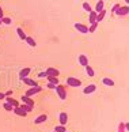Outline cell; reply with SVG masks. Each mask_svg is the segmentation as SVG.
Listing matches in <instances>:
<instances>
[{
  "instance_id": "obj_30",
  "label": "cell",
  "mask_w": 129,
  "mask_h": 132,
  "mask_svg": "<svg viewBox=\"0 0 129 132\" xmlns=\"http://www.w3.org/2000/svg\"><path fill=\"white\" fill-rule=\"evenodd\" d=\"M4 109H6L7 112H12L14 108H12L11 105H10V104H7V102H4Z\"/></svg>"
},
{
  "instance_id": "obj_40",
  "label": "cell",
  "mask_w": 129,
  "mask_h": 132,
  "mask_svg": "<svg viewBox=\"0 0 129 132\" xmlns=\"http://www.w3.org/2000/svg\"><path fill=\"white\" fill-rule=\"evenodd\" d=\"M53 132H56V131H53Z\"/></svg>"
},
{
  "instance_id": "obj_13",
  "label": "cell",
  "mask_w": 129,
  "mask_h": 132,
  "mask_svg": "<svg viewBox=\"0 0 129 132\" xmlns=\"http://www.w3.org/2000/svg\"><path fill=\"white\" fill-rule=\"evenodd\" d=\"M48 120V114H39L36 120H34V124H37V125H39V124H42V123H45V121Z\"/></svg>"
},
{
  "instance_id": "obj_37",
  "label": "cell",
  "mask_w": 129,
  "mask_h": 132,
  "mask_svg": "<svg viewBox=\"0 0 129 132\" xmlns=\"http://www.w3.org/2000/svg\"><path fill=\"white\" fill-rule=\"evenodd\" d=\"M125 131H126V132H129V123H126V124H125Z\"/></svg>"
},
{
  "instance_id": "obj_12",
  "label": "cell",
  "mask_w": 129,
  "mask_h": 132,
  "mask_svg": "<svg viewBox=\"0 0 129 132\" xmlns=\"http://www.w3.org/2000/svg\"><path fill=\"white\" fill-rule=\"evenodd\" d=\"M21 100H22V102L23 104H26V105H30V106H34V100L31 98V97H27V95H22L21 97Z\"/></svg>"
},
{
  "instance_id": "obj_21",
  "label": "cell",
  "mask_w": 129,
  "mask_h": 132,
  "mask_svg": "<svg viewBox=\"0 0 129 132\" xmlns=\"http://www.w3.org/2000/svg\"><path fill=\"white\" fill-rule=\"evenodd\" d=\"M16 34H18V37L21 38V40H26V37H27V36H26V33L23 31V29H22V27H18V29H16Z\"/></svg>"
},
{
  "instance_id": "obj_33",
  "label": "cell",
  "mask_w": 129,
  "mask_h": 132,
  "mask_svg": "<svg viewBox=\"0 0 129 132\" xmlns=\"http://www.w3.org/2000/svg\"><path fill=\"white\" fill-rule=\"evenodd\" d=\"M48 87H49V89H52V90H54V89H56V85H53V83H48Z\"/></svg>"
},
{
  "instance_id": "obj_9",
  "label": "cell",
  "mask_w": 129,
  "mask_h": 132,
  "mask_svg": "<svg viewBox=\"0 0 129 132\" xmlns=\"http://www.w3.org/2000/svg\"><path fill=\"white\" fill-rule=\"evenodd\" d=\"M78 61H79V64H80V65L86 67V65H88V56H86V55H79V56H78Z\"/></svg>"
},
{
  "instance_id": "obj_17",
  "label": "cell",
  "mask_w": 129,
  "mask_h": 132,
  "mask_svg": "<svg viewBox=\"0 0 129 132\" xmlns=\"http://www.w3.org/2000/svg\"><path fill=\"white\" fill-rule=\"evenodd\" d=\"M105 15H106V10L103 8L102 11H99V12H97V22L99 23V22H102L103 21V18H105Z\"/></svg>"
},
{
  "instance_id": "obj_34",
  "label": "cell",
  "mask_w": 129,
  "mask_h": 132,
  "mask_svg": "<svg viewBox=\"0 0 129 132\" xmlns=\"http://www.w3.org/2000/svg\"><path fill=\"white\" fill-rule=\"evenodd\" d=\"M4 94H6V97H11L12 95V90H8L7 93H4Z\"/></svg>"
},
{
  "instance_id": "obj_16",
  "label": "cell",
  "mask_w": 129,
  "mask_h": 132,
  "mask_svg": "<svg viewBox=\"0 0 129 132\" xmlns=\"http://www.w3.org/2000/svg\"><path fill=\"white\" fill-rule=\"evenodd\" d=\"M94 22H97V12L92 10L91 12H88V23L91 25V23H94Z\"/></svg>"
},
{
  "instance_id": "obj_10",
  "label": "cell",
  "mask_w": 129,
  "mask_h": 132,
  "mask_svg": "<svg viewBox=\"0 0 129 132\" xmlns=\"http://www.w3.org/2000/svg\"><path fill=\"white\" fill-rule=\"evenodd\" d=\"M12 112H14V113H15L16 116H21V117H26V116H27V112H24L22 108H21V105L16 106V108H14Z\"/></svg>"
},
{
  "instance_id": "obj_8",
  "label": "cell",
  "mask_w": 129,
  "mask_h": 132,
  "mask_svg": "<svg viewBox=\"0 0 129 132\" xmlns=\"http://www.w3.org/2000/svg\"><path fill=\"white\" fill-rule=\"evenodd\" d=\"M95 91H97V85H94V83H91V85H88L83 89L84 94H92V93H95Z\"/></svg>"
},
{
  "instance_id": "obj_27",
  "label": "cell",
  "mask_w": 129,
  "mask_h": 132,
  "mask_svg": "<svg viewBox=\"0 0 129 132\" xmlns=\"http://www.w3.org/2000/svg\"><path fill=\"white\" fill-rule=\"evenodd\" d=\"M2 23H4V25H11V23H12V19L8 18V16H3V18H2Z\"/></svg>"
},
{
  "instance_id": "obj_26",
  "label": "cell",
  "mask_w": 129,
  "mask_h": 132,
  "mask_svg": "<svg viewBox=\"0 0 129 132\" xmlns=\"http://www.w3.org/2000/svg\"><path fill=\"white\" fill-rule=\"evenodd\" d=\"M21 108H22V109H23L24 112H27V113H29V112H31V110H33V108H34V106L26 105V104H22V105H21Z\"/></svg>"
},
{
  "instance_id": "obj_2",
  "label": "cell",
  "mask_w": 129,
  "mask_h": 132,
  "mask_svg": "<svg viewBox=\"0 0 129 132\" xmlns=\"http://www.w3.org/2000/svg\"><path fill=\"white\" fill-rule=\"evenodd\" d=\"M67 86H69V87H79V86H82V80L78 79V78H75V76H69V78H67Z\"/></svg>"
},
{
  "instance_id": "obj_18",
  "label": "cell",
  "mask_w": 129,
  "mask_h": 132,
  "mask_svg": "<svg viewBox=\"0 0 129 132\" xmlns=\"http://www.w3.org/2000/svg\"><path fill=\"white\" fill-rule=\"evenodd\" d=\"M103 8H105V3H103V0H98V2H97V6H95V10H94V11L99 12V11H102Z\"/></svg>"
},
{
  "instance_id": "obj_20",
  "label": "cell",
  "mask_w": 129,
  "mask_h": 132,
  "mask_svg": "<svg viewBox=\"0 0 129 132\" xmlns=\"http://www.w3.org/2000/svg\"><path fill=\"white\" fill-rule=\"evenodd\" d=\"M27 42V45L29 46H31V48H36L37 46V42H36V40H34L33 37H26V40H24Z\"/></svg>"
},
{
  "instance_id": "obj_15",
  "label": "cell",
  "mask_w": 129,
  "mask_h": 132,
  "mask_svg": "<svg viewBox=\"0 0 129 132\" xmlns=\"http://www.w3.org/2000/svg\"><path fill=\"white\" fill-rule=\"evenodd\" d=\"M6 102H7V104H10L12 108H16V106H19V102H18L16 100H14L12 97H6Z\"/></svg>"
},
{
  "instance_id": "obj_39",
  "label": "cell",
  "mask_w": 129,
  "mask_h": 132,
  "mask_svg": "<svg viewBox=\"0 0 129 132\" xmlns=\"http://www.w3.org/2000/svg\"><path fill=\"white\" fill-rule=\"evenodd\" d=\"M0 25H2V19H0Z\"/></svg>"
},
{
  "instance_id": "obj_36",
  "label": "cell",
  "mask_w": 129,
  "mask_h": 132,
  "mask_svg": "<svg viewBox=\"0 0 129 132\" xmlns=\"http://www.w3.org/2000/svg\"><path fill=\"white\" fill-rule=\"evenodd\" d=\"M3 16H4V12H3V8L0 7V19H2Z\"/></svg>"
},
{
  "instance_id": "obj_35",
  "label": "cell",
  "mask_w": 129,
  "mask_h": 132,
  "mask_svg": "<svg viewBox=\"0 0 129 132\" xmlns=\"http://www.w3.org/2000/svg\"><path fill=\"white\" fill-rule=\"evenodd\" d=\"M0 100H6V94L4 93H0Z\"/></svg>"
},
{
  "instance_id": "obj_19",
  "label": "cell",
  "mask_w": 129,
  "mask_h": 132,
  "mask_svg": "<svg viewBox=\"0 0 129 132\" xmlns=\"http://www.w3.org/2000/svg\"><path fill=\"white\" fill-rule=\"evenodd\" d=\"M102 83H103L105 86H107V87H113V86H114V80L110 79V78H103Z\"/></svg>"
},
{
  "instance_id": "obj_24",
  "label": "cell",
  "mask_w": 129,
  "mask_h": 132,
  "mask_svg": "<svg viewBox=\"0 0 129 132\" xmlns=\"http://www.w3.org/2000/svg\"><path fill=\"white\" fill-rule=\"evenodd\" d=\"M83 10H84L86 12H91V11H92V7L90 6V3H88V2H84V3H83Z\"/></svg>"
},
{
  "instance_id": "obj_4",
  "label": "cell",
  "mask_w": 129,
  "mask_h": 132,
  "mask_svg": "<svg viewBox=\"0 0 129 132\" xmlns=\"http://www.w3.org/2000/svg\"><path fill=\"white\" fill-rule=\"evenodd\" d=\"M41 91H42V87H41V86H36V87H31V89H29L24 95L33 97V95H36V94H38V93H41Z\"/></svg>"
},
{
  "instance_id": "obj_14",
  "label": "cell",
  "mask_w": 129,
  "mask_h": 132,
  "mask_svg": "<svg viewBox=\"0 0 129 132\" xmlns=\"http://www.w3.org/2000/svg\"><path fill=\"white\" fill-rule=\"evenodd\" d=\"M22 82L24 83V85L30 86V87H36V86H38V83L34 80V79H30V78H24V79H22Z\"/></svg>"
},
{
  "instance_id": "obj_22",
  "label": "cell",
  "mask_w": 129,
  "mask_h": 132,
  "mask_svg": "<svg viewBox=\"0 0 129 132\" xmlns=\"http://www.w3.org/2000/svg\"><path fill=\"white\" fill-rule=\"evenodd\" d=\"M84 70H86V74H87L88 76H90V78H92L94 75H95V71L92 70V67H90V64L84 67Z\"/></svg>"
},
{
  "instance_id": "obj_29",
  "label": "cell",
  "mask_w": 129,
  "mask_h": 132,
  "mask_svg": "<svg viewBox=\"0 0 129 132\" xmlns=\"http://www.w3.org/2000/svg\"><path fill=\"white\" fill-rule=\"evenodd\" d=\"M118 132H126L125 131V123H120V124H118Z\"/></svg>"
},
{
  "instance_id": "obj_38",
  "label": "cell",
  "mask_w": 129,
  "mask_h": 132,
  "mask_svg": "<svg viewBox=\"0 0 129 132\" xmlns=\"http://www.w3.org/2000/svg\"><path fill=\"white\" fill-rule=\"evenodd\" d=\"M125 2H126V4H128V6H129V0H125Z\"/></svg>"
},
{
  "instance_id": "obj_1",
  "label": "cell",
  "mask_w": 129,
  "mask_h": 132,
  "mask_svg": "<svg viewBox=\"0 0 129 132\" xmlns=\"http://www.w3.org/2000/svg\"><path fill=\"white\" fill-rule=\"evenodd\" d=\"M54 90H56L57 95L60 97V100H61V101H65V100H67V89H65V86H63V85H57Z\"/></svg>"
},
{
  "instance_id": "obj_6",
  "label": "cell",
  "mask_w": 129,
  "mask_h": 132,
  "mask_svg": "<svg viewBox=\"0 0 129 132\" xmlns=\"http://www.w3.org/2000/svg\"><path fill=\"white\" fill-rule=\"evenodd\" d=\"M73 27H75L79 33H82V34H87L88 33V27L86 25H83V23H75Z\"/></svg>"
},
{
  "instance_id": "obj_23",
  "label": "cell",
  "mask_w": 129,
  "mask_h": 132,
  "mask_svg": "<svg viewBox=\"0 0 129 132\" xmlns=\"http://www.w3.org/2000/svg\"><path fill=\"white\" fill-rule=\"evenodd\" d=\"M48 80H49V83H53V85H60V83H58V82H60V80H58V78L57 76H48Z\"/></svg>"
},
{
  "instance_id": "obj_7",
  "label": "cell",
  "mask_w": 129,
  "mask_h": 132,
  "mask_svg": "<svg viewBox=\"0 0 129 132\" xmlns=\"http://www.w3.org/2000/svg\"><path fill=\"white\" fill-rule=\"evenodd\" d=\"M30 72H31V68H30V67H24L23 70L19 71V79L22 80V79H24V78H27Z\"/></svg>"
},
{
  "instance_id": "obj_11",
  "label": "cell",
  "mask_w": 129,
  "mask_h": 132,
  "mask_svg": "<svg viewBox=\"0 0 129 132\" xmlns=\"http://www.w3.org/2000/svg\"><path fill=\"white\" fill-rule=\"evenodd\" d=\"M58 121H60L61 125H67V123H68V114H67V112H61L60 116H58Z\"/></svg>"
},
{
  "instance_id": "obj_28",
  "label": "cell",
  "mask_w": 129,
  "mask_h": 132,
  "mask_svg": "<svg viewBox=\"0 0 129 132\" xmlns=\"http://www.w3.org/2000/svg\"><path fill=\"white\" fill-rule=\"evenodd\" d=\"M54 131L56 132H67V128H65V125H56V128H54Z\"/></svg>"
},
{
  "instance_id": "obj_5",
  "label": "cell",
  "mask_w": 129,
  "mask_h": 132,
  "mask_svg": "<svg viewBox=\"0 0 129 132\" xmlns=\"http://www.w3.org/2000/svg\"><path fill=\"white\" fill-rule=\"evenodd\" d=\"M45 72H46L48 76H57L58 78V75H60V71H58L57 68H54V67H48L45 70Z\"/></svg>"
},
{
  "instance_id": "obj_25",
  "label": "cell",
  "mask_w": 129,
  "mask_h": 132,
  "mask_svg": "<svg viewBox=\"0 0 129 132\" xmlns=\"http://www.w3.org/2000/svg\"><path fill=\"white\" fill-rule=\"evenodd\" d=\"M97 27H98V22H94V23H91L90 27H88V33H95Z\"/></svg>"
},
{
  "instance_id": "obj_32",
  "label": "cell",
  "mask_w": 129,
  "mask_h": 132,
  "mask_svg": "<svg viewBox=\"0 0 129 132\" xmlns=\"http://www.w3.org/2000/svg\"><path fill=\"white\" fill-rule=\"evenodd\" d=\"M38 78H48V75H46V72L44 71V72H39L38 74Z\"/></svg>"
},
{
  "instance_id": "obj_3",
  "label": "cell",
  "mask_w": 129,
  "mask_h": 132,
  "mask_svg": "<svg viewBox=\"0 0 129 132\" xmlns=\"http://www.w3.org/2000/svg\"><path fill=\"white\" fill-rule=\"evenodd\" d=\"M128 14H129V6H120L116 11V15H118V16H125Z\"/></svg>"
},
{
  "instance_id": "obj_31",
  "label": "cell",
  "mask_w": 129,
  "mask_h": 132,
  "mask_svg": "<svg viewBox=\"0 0 129 132\" xmlns=\"http://www.w3.org/2000/svg\"><path fill=\"white\" fill-rule=\"evenodd\" d=\"M118 7H120V4H114V6L111 7V11L110 12H113V14H116V11L118 10Z\"/></svg>"
}]
</instances>
